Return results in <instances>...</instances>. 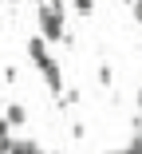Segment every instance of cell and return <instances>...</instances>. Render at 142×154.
Segmentation results:
<instances>
[{
  "mask_svg": "<svg viewBox=\"0 0 142 154\" xmlns=\"http://www.w3.org/2000/svg\"><path fill=\"white\" fill-rule=\"evenodd\" d=\"M40 36L44 40H63V4H40Z\"/></svg>",
  "mask_w": 142,
  "mask_h": 154,
  "instance_id": "1",
  "label": "cell"
},
{
  "mask_svg": "<svg viewBox=\"0 0 142 154\" xmlns=\"http://www.w3.org/2000/svg\"><path fill=\"white\" fill-rule=\"evenodd\" d=\"M8 131H12V127L0 119V154H12V134H8Z\"/></svg>",
  "mask_w": 142,
  "mask_h": 154,
  "instance_id": "5",
  "label": "cell"
},
{
  "mask_svg": "<svg viewBox=\"0 0 142 154\" xmlns=\"http://www.w3.org/2000/svg\"><path fill=\"white\" fill-rule=\"evenodd\" d=\"M99 83H103V87H110V83H115V71H110V67H107V63H103V67H99Z\"/></svg>",
  "mask_w": 142,
  "mask_h": 154,
  "instance_id": "7",
  "label": "cell"
},
{
  "mask_svg": "<svg viewBox=\"0 0 142 154\" xmlns=\"http://www.w3.org/2000/svg\"><path fill=\"white\" fill-rule=\"evenodd\" d=\"M44 83L51 87V95H59V91H63V71H59L55 59H47V63H44Z\"/></svg>",
  "mask_w": 142,
  "mask_h": 154,
  "instance_id": "2",
  "label": "cell"
},
{
  "mask_svg": "<svg viewBox=\"0 0 142 154\" xmlns=\"http://www.w3.org/2000/svg\"><path fill=\"white\" fill-rule=\"evenodd\" d=\"M75 12H79V16H91V12H95V0H79Z\"/></svg>",
  "mask_w": 142,
  "mask_h": 154,
  "instance_id": "8",
  "label": "cell"
},
{
  "mask_svg": "<svg viewBox=\"0 0 142 154\" xmlns=\"http://www.w3.org/2000/svg\"><path fill=\"white\" fill-rule=\"evenodd\" d=\"M138 111H142V87H138Z\"/></svg>",
  "mask_w": 142,
  "mask_h": 154,
  "instance_id": "10",
  "label": "cell"
},
{
  "mask_svg": "<svg viewBox=\"0 0 142 154\" xmlns=\"http://www.w3.org/2000/svg\"><path fill=\"white\" fill-rule=\"evenodd\" d=\"M12 154H40L36 142H12Z\"/></svg>",
  "mask_w": 142,
  "mask_h": 154,
  "instance_id": "6",
  "label": "cell"
},
{
  "mask_svg": "<svg viewBox=\"0 0 142 154\" xmlns=\"http://www.w3.org/2000/svg\"><path fill=\"white\" fill-rule=\"evenodd\" d=\"M134 20L142 24V0H138V4H134Z\"/></svg>",
  "mask_w": 142,
  "mask_h": 154,
  "instance_id": "9",
  "label": "cell"
},
{
  "mask_svg": "<svg viewBox=\"0 0 142 154\" xmlns=\"http://www.w3.org/2000/svg\"><path fill=\"white\" fill-rule=\"evenodd\" d=\"M28 55H32L36 63L44 67L47 59H51V55H47V40H44V36H36V40H28Z\"/></svg>",
  "mask_w": 142,
  "mask_h": 154,
  "instance_id": "3",
  "label": "cell"
},
{
  "mask_svg": "<svg viewBox=\"0 0 142 154\" xmlns=\"http://www.w3.org/2000/svg\"><path fill=\"white\" fill-rule=\"evenodd\" d=\"M4 122H8V127H24V122H28V107H24V103H8Z\"/></svg>",
  "mask_w": 142,
  "mask_h": 154,
  "instance_id": "4",
  "label": "cell"
}]
</instances>
